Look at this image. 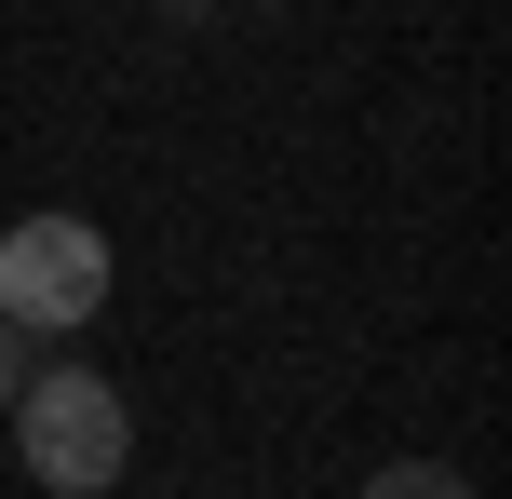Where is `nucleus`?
Masks as SVG:
<instances>
[{
    "instance_id": "1",
    "label": "nucleus",
    "mask_w": 512,
    "mask_h": 499,
    "mask_svg": "<svg viewBox=\"0 0 512 499\" xmlns=\"http://www.w3.org/2000/svg\"><path fill=\"white\" fill-rule=\"evenodd\" d=\"M0 419H14V459H27L54 499H108L122 459H135V405L108 392L95 365H27Z\"/></svg>"
},
{
    "instance_id": "2",
    "label": "nucleus",
    "mask_w": 512,
    "mask_h": 499,
    "mask_svg": "<svg viewBox=\"0 0 512 499\" xmlns=\"http://www.w3.org/2000/svg\"><path fill=\"white\" fill-rule=\"evenodd\" d=\"M108 311V230L95 216H14L0 230V324L14 338H68Z\"/></svg>"
},
{
    "instance_id": "3",
    "label": "nucleus",
    "mask_w": 512,
    "mask_h": 499,
    "mask_svg": "<svg viewBox=\"0 0 512 499\" xmlns=\"http://www.w3.org/2000/svg\"><path fill=\"white\" fill-rule=\"evenodd\" d=\"M364 499H472V473H445V459H391Z\"/></svg>"
},
{
    "instance_id": "4",
    "label": "nucleus",
    "mask_w": 512,
    "mask_h": 499,
    "mask_svg": "<svg viewBox=\"0 0 512 499\" xmlns=\"http://www.w3.org/2000/svg\"><path fill=\"white\" fill-rule=\"evenodd\" d=\"M14 378H27V338H14V324H0V405H14Z\"/></svg>"
},
{
    "instance_id": "5",
    "label": "nucleus",
    "mask_w": 512,
    "mask_h": 499,
    "mask_svg": "<svg viewBox=\"0 0 512 499\" xmlns=\"http://www.w3.org/2000/svg\"><path fill=\"white\" fill-rule=\"evenodd\" d=\"M149 14H162V27H203V14H216V0H149Z\"/></svg>"
}]
</instances>
